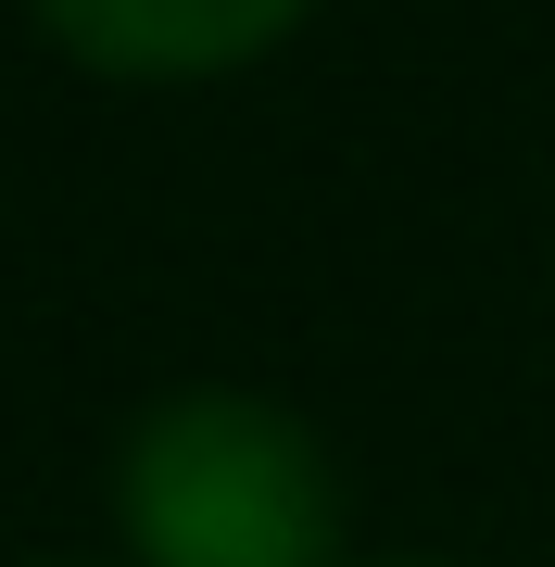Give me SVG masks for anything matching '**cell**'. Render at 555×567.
I'll use <instances>...</instances> for the list:
<instances>
[{
    "instance_id": "1",
    "label": "cell",
    "mask_w": 555,
    "mask_h": 567,
    "mask_svg": "<svg viewBox=\"0 0 555 567\" xmlns=\"http://www.w3.org/2000/svg\"><path fill=\"white\" fill-rule=\"evenodd\" d=\"M114 517L140 567H329L341 555V466L290 404L177 391L126 429Z\"/></svg>"
},
{
    "instance_id": "2",
    "label": "cell",
    "mask_w": 555,
    "mask_h": 567,
    "mask_svg": "<svg viewBox=\"0 0 555 567\" xmlns=\"http://www.w3.org/2000/svg\"><path fill=\"white\" fill-rule=\"evenodd\" d=\"M89 76L126 89H177V76H227V63L278 51L316 0H25Z\"/></svg>"
}]
</instances>
